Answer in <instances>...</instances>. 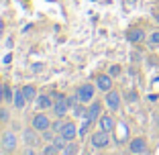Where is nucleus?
Here are the masks:
<instances>
[{
	"instance_id": "obj_19",
	"label": "nucleus",
	"mask_w": 159,
	"mask_h": 155,
	"mask_svg": "<svg viewBox=\"0 0 159 155\" xmlns=\"http://www.w3.org/2000/svg\"><path fill=\"white\" fill-rule=\"evenodd\" d=\"M147 45H149L151 49H155V47H159V31H153V33L147 37Z\"/></svg>"
},
{
	"instance_id": "obj_9",
	"label": "nucleus",
	"mask_w": 159,
	"mask_h": 155,
	"mask_svg": "<svg viewBox=\"0 0 159 155\" xmlns=\"http://www.w3.org/2000/svg\"><path fill=\"white\" fill-rule=\"evenodd\" d=\"M23 141H25V145H29V147H39V143H41L43 139H41V133H39L37 129L29 127V129H25V133H23Z\"/></svg>"
},
{
	"instance_id": "obj_30",
	"label": "nucleus",
	"mask_w": 159,
	"mask_h": 155,
	"mask_svg": "<svg viewBox=\"0 0 159 155\" xmlns=\"http://www.w3.org/2000/svg\"><path fill=\"white\" fill-rule=\"evenodd\" d=\"M39 155H43V153H39Z\"/></svg>"
},
{
	"instance_id": "obj_13",
	"label": "nucleus",
	"mask_w": 159,
	"mask_h": 155,
	"mask_svg": "<svg viewBox=\"0 0 159 155\" xmlns=\"http://www.w3.org/2000/svg\"><path fill=\"white\" fill-rule=\"evenodd\" d=\"M129 151H131L133 155H141L147 151V141L145 137H135L131 143H129Z\"/></svg>"
},
{
	"instance_id": "obj_7",
	"label": "nucleus",
	"mask_w": 159,
	"mask_h": 155,
	"mask_svg": "<svg viewBox=\"0 0 159 155\" xmlns=\"http://www.w3.org/2000/svg\"><path fill=\"white\" fill-rule=\"evenodd\" d=\"M0 145H2V149H4L6 153H14L16 147H19V139H16V135H14L12 131H6L4 135H2V139H0Z\"/></svg>"
},
{
	"instance_id": "obj_29",
	"label": "nucleus",
	"mask_w": 159,
	"mask_h": 155,
	"mask_svg": "<svg viewBox=\"0 0 159 155\" xmlns=\"http://www.w3.org/2000/svg\"><path fill=\"white\" fill-rule=\"evenodd\" d=\"M0 139H2V135H0Z\"/></svg>"
},
{
	"instance_id": "obj_23",
	"label": "nucleus",
	"mask_w": 159,
	"mask_h": 155,
	"mask_svg": "<svg viewBox=\"0 0 159 155\" xmlns=\"http://www.w3.org/2000/svg\"><path fill=\"white\" fill-rule=\"evenodd\" d=\"M8 116H10V114H8V108H2V106H0V121H2V122H8Z\"/></svg>"
},
{
	"instance_id": "obj_21",
	"label": "nucleus",
	"mask_w": 159,
	"mask_h": 155,
	"mask_svg": "<svg viewBox=\"0 0 159 155\" xmlns=\"http://www.w3.org/2000/svg\"><path fill=\"white\" fill-rule=\"evenodd\" d=\"M63 122H66V118L55 116V121H51V129H53L55 133H59V131H61V127H63Z\"/></svg>"
},
{
	"instance_id": "obj_8",
	"label": "nucleus",
	"mask_w": 159,
	"mask_h": 155,
	"mask_svg": "<svg viewBox=\"0 0 159 155\" xmlns=\"http://www.w3.org/2000/svg\"><path fill=\"white\" fill-rule=\"evenodd\" d=\"M51 108H53V96L51 94H45V92L37 94V98H35V110L47 112V110H51Z\"/></svg>"
},
{
	"instance_id": "obj_17",
	"label": "nucleus",
	"mask_w": 159,
	"mask_h": 155,
	"mask_svg": "<svg viewBox=\"0 0 159 155\" xmlns=\"http://www.w3.org/2000/svg\"><path fill=\"white\" fill-rule=\"evenodd\" d=\"M41 153L43 155H61V147H57L55 143H45Z\"/></svg>"
},
{
	"instance_id": "obj_18",
	"label": "nucleus",
	"mask_w": 159,
	"mask_h": 155,
	"mask_svg": "<svg viewBox=\"0 0 159 155\" xmlns=\"http://www.w3.org/2000/svg\"><path fill=\"white\" fill-rule=\"evenodd\" d=\"M23 92H25V96H27V100L29 102H35V98H37V88L35 86H23Z\"/></svg>"
},
{
	"instance_id": "obj_14",
	"label": "nucleus",
	"mask_w": 159,
	"mask_h": 155,
	"mask_svg": "<svg viewBox=\"0 0 159 155\" xmlns=\"http://www.w3.org/2000/svg\"><path fill=\"white\" fill-rule=\"evenodd\" d=\"M126 39L131 43H141V41H147V33L141 27H133L126 31Z\"/></svg>"
},
{
	"instance_id": "obj_2",
	"label": "nucleus",
	"mask_w": 159,
	"mask_h": 155,
	"mask_svg": "<svg viewBox=\"0 0 159 155\" xmlns=\"http://www.w3.org/2000/svg\"><path fill=\"white\" fill-rule=\"evenodd\" d=\"M96 90H98V88H96V84H92V82H84V84L75 90L78 100L82 104H90L94 100V96H96Z\"/></svg>"
},
{
	"instance_id": "obj_6",
	"label": "nucleus",
	"mask_w": 159,
	"mask_h": 155,
	"mask_svg": "<svg viewBox=\"0 0 159 155\" xmlns=\"http://www.w3.org/2000/svg\"><path fill=\"white\" fill-rule=\"evenodd\" d=\"M104 104H106V108L110 110V112H118V110H120V94H118V90L112 88L110 92H106Z\"/></svg>"
},
{
	"instance_id": "obj_28",
	"label": "nucleus",
	"mask_w": 159,
	"mask_h": 155,
	"mask_svg": "<svg viewBox=\"0 0 159 155\" xmlns=\"http://www.w3.org/2000/svg\"><path fill=\"white\" fill-rule=\"evenodd\" d=\"M0 125H2V121H0Z\"/></svg>"
},
{
	"instance_id": "obj_12",
	"label": "nucleus",
	"mask_w": 159,
	"mask_h": 155,
	"mask_svg": "<svg viewBox=\"0 0 159 155\" xmlns=\"http://www.w3.org/2000/svg\"><path fill=\"white\" fill-rule=\"evenodd\" d=\"M114 127H116V121H114V116L110 112H108V114H102V116L98 118V129H100V131L112 133Z\"/></svg>"
},
{
	"instance_id": "obj_20",
	"label": "nucleus",
	"mask_w": 159,
	"mask_h": 155,
	"mask_svg": "<svg viewBox=\"0 0 159 155\" xmlns=\"http://www.w3.org/2000/svg\"><path fill=\"white\" fill-rule=\"evenodd\" d=\"M55 135H57V133L53 131V129H47V131H43V133H41V139H43L45 143H53Z\"/></svg>"
},
{
	"instance_id": "obj_24",
	"label": "nucleus",
	"mask_w": 159,
	"mask_h": 155,
	"mask_svg": "<svg viewBox=\"0 0 159 155\" xmlns=\"http://www.w3.org/2000/svg\"><path fill=\"white\" fill-rule=\"evenodd\" d=\"M23 155H39L37 153V147H25V149H23Z\"/></svg>"
},
{
	"instance_id": "obj_1",
	"label": "nucleus",
	"mask_w": 159,
	"mask_h": 155,
	"mask_svg": "<svg viewBox=\"0 0 159 155\" xmlns=\"http://www.w3.org/2000/svg\"><path fill=\"white\" fill-rule=\"evenodd\" d=\"M70 100H67L66 94H61V92H55L53 94V116H59V118H66V114L70 112Z\"/></svg>"
},
{
	"instance_id": "obj_3",
	"label": "nucleus",
	"mask_w": 159,
	"mask_h": 155,
	"mask_svg": "<svg viewBox=\"0 0 159 155\" xmlns=\"http://www.w3.org/2000/svg\"><path fill=\"white\" fill-rule=\"evenodd\" d=\"M31 127L37 129L39 133L47 131V129H51V116L47 112H39V110H35L33 118H31Z\"/></svg>"
},
{
	"instance_id": "obj_16",
	"label": "nucleus",
	"mask_w": 159,
	"mask_h": 155,
	"mask_svg": "<svg viewBox=\"0 0 159 155\" xmlns=\"http://www.w3.org/2000/svg\"><path fill=\"white\" fill-rule=\"evenodd\" d=\"M78 153H80V143L75 141H67L61 147V155H78Z\"/></svg>"
},
{
	"instance_id": "obj_25",
	"label": "nucleus",
	"mask_w": 159,
	"mask_h": 155,
	"mask_svg": "<svg viewBox=\"0 0 159 155\" xmlns=\"http://www.w3.org/2000/svg\"><path fill=\"white\" fill-rule=\"evenodd\" d=\"M4 82H2V80H0V104H2V102H4Z\"/></svg>"
},
{
	"instance_id": "obj_22",
	"label": "nucleus",
	"mask_w": 159,
	"mask_h": 155,
	"mask_svg": "<svg viewBox=\"0 0 159 155\" xmlns=\"http://www.w3.org/2000/svg\"><path fill=\"white\" fill-rule=\"evenodd\" d=\"M120 71H122V67L114 63V66H110V70H108V74L112 75V78H116V75H120Z\"/></svg>"
},
{
	"instance_id": "obj_15",
	"label": "nucleus",
	"mask_w": 159,
	"mask_h": 155,
	"mask_svg": "<svg viewBox=\"0 0 159 155\" xmlns=\"http://www.w3.org/2000/svg\"><path fill=\"white\" fill-rule=\"evenodd\" d=\"M27 96H25V92H23V88H16L14 90V98H12V106L14 108H19V110H23L25 106H27Z\"/></svg>"
},
{
	"instance_id": "obj_10",
	"label": "nucleus",
	"mask_w": 159,
	"mask_h": 155,
	"mask_svg": "<svg viewBox=\"0 0 159 155\" xmlns=\"http://www.w3.org/2000/svg\"><path fill=\"white\" fill-rule=\"evenodd\" d=\"M94 84H96V88H98L100 92H104V94L114 88V86H112V75H110V74H98V75H96V80H94Z\"/></svg>"
},
{
	"instance_id": "obj_11",
	"label": "nucleus",
	"mask_w": 159,
	"mask_h": 155,
	"mask_svg": "<svg viewBox=\"0 0 159 155\" xmlns=\"http://www.w3.org/2000/svg\"><path fill=\"white\" fill-rule=\"evenodd\" d=\"M59 135H63L67 141H75L78 139V125L74 121H66L63 127H61V131H59Z\"/></svg>"
},
{
	"instance_id": "obj_26",
	"label": "nucleus",
	"mask_w": 159,
	"mask_h": 155,
	"mask_svg": "<svg viewBox=\"0 0 159 155\" xmlns=\"http://www.w3.org/2000/svg\"><path fill=\"white\" fill-rule=\"evenodd\" d=\"M155 19H157V21H159V12H157V14H155Z\"/></svg>"
},
{
	"instance_id": "obj_27",
	"label": "nucleus",
	"mask_w": 159,
	"mask_h": 155,
	"mask_svg": "<svg viewBox=\"0 0 159 155\" xmlns=\"http://www.w3.org/2000/svg\"><path fill=\"white\" fill-rule=\"evenodd\" d=\"M104 155H112V153H104Z\"/></svg>"
},
{
	"instance_id": "obj_5",
	"label": "nucleus",
	"mask_w": 159,
	"mask_h": 155,
	"mask_svg": "<svg viewBox=\"0 0 159 155\" xmlns=\"http://www.w3.org/2000/svg\"><path fill=\"white\" fill-rule=\"evenodd\" d=\"M90 143H92L94 149H106V147L110 145V133L100 131V129H98L96 133L90 135Z\"/></svg>"
},
{
	"instance_id": "obj_4",
	"label": "nucleus",
	"mask_w": 159,
	"mask_h": 155,
	"mask_svg": "<svg viewBox=\"0 0 159 155\" xmlns=\"http://www.w3.org/2000/svg\"><path fill=\"white\" fill-rule=\"evenodd\" d=\"M100 116H102V102L92 100V102L88 104V108H86V112H84V121L90 122V125H94V122H98Z\"/></svg>"
}]
</instances>
